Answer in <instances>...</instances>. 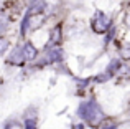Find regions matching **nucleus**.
<instances>
[{"mask_svg":"<svg viewBox=\"0 0 130 129\" xmlns=\"http://www.w3.org/2000/svg\"><path fill=\"white\" fill-rule=\"evenodd\" d=\"M22 50H23V56H25V60H35L36 58V48L31 45L30 42H26L25 45L22 46Z\"/></svg>","mask_w":130,"mask_h":129,"instance_id":"20e7f679","label":"nucleus"},{"mask_svg":"<svg viewBox=\"0 0 130 129\" xmlns=\"http://www.w3.org/2000/svg\"><path fill=\"white\" fill-rule=\"evenodd\" d=\"M46 7L44 0H30V7H28V13H41Z\"/></svg>","mask_w":130,"mask_h":129,"instance_id":"7ed1b4c3","label":"nucleus"},{"mask_svg":"<svg viewBox=\"0 0 130 129\" xmlns=\"http://www.w3.org/2000/svg\"><path fill=\"white\" fill-rule=\"evenodd\" d=\"M120 56H122L124 60H130V43H128V45H125V46H122Z\"/></svg>","mask_w":130,"mask_h":129,"instance_id":"0eeeda50","label":"nucleus"},{"mask_svg":"<svg viewBox=\"0 0 130 129\" xmlns=\"http://www.w3.org/2000/svg\"><path fill=\"white\" fill-rule=\"evenodd\" d=\"M115 127H117L115 124H110V126H109V127H105V129H115Z\"/></svg>","mask_w":130,"mask_h":129,"instance_id":"ddd939ff","label":"nucleus"},{"mask_svg":"<svg viewBox=\"0 0 130 129\" xmlns=\"http://www.w3.org/2000/svg\"><path fill=\"white\" fill-rule=\"evenodd\" d=\"M8 46H10L8 40H7V38H0V56H2L3 53L8 50Z\"/></svg>","mask_w":130,"mask_h":129,"instance_id":"423d86ee","label":"nucleus"},{"mask_svg":"<svg viewBox=\"0 0 130 129\" xmlns=\"http://www.w3.org/2000/svg\"><path fill=\"white\" fill-rule=\"evenodd\" d=\"M125 25L130 28V7H128V10H127V15H125Z\"/></svg>","mask_w":130,"mask_h":129,"instance_id":"f8f14e48","label":"nucleus"},{"mask_svg":"<svg viewBox=\"0 0 130 129\" xmlns=\"http://www.w3.org/2000/svg\"><path fill=\"white\" fill-rule=\"evenodd\" d=\"M50 58H51V61H59L61 60V53L58 51V50H53V51L50 53Z\"/></svg>","mask_w":130,"mask_h":129,"instance_id":"1a4fd4ad","label":"nucleus"},{"mask_svg":"<svg viewBox=\"0 0 130 129\" xmlns=\"http://www.w3.org/2000/svg\"><path fill=\"white\" fill-rule=\"evenodd\" d=\"M8 61H10V63H13V64H22L23 61H25V56H23V50H22V48H15V50L12 51V55H10Z\"/></svg>","mask_w":130,"mask_h":129,"instance_id":"39448f33","label":"nucleus"},{"mask_svg":"<svg viewBox=\"0 0 130 129\" xmlns=\"http://www.w3.org/2000/svg\"><path fill=\"white\" fill-rule=\"evenodd\" d=\"M77 114H79L81 118H84L92 127H97L99 124H101V121L104 119V113H102V109L99 108L97 103H94V101L83 103L79 106V113H77Z\"/></svg>","mask_w":130,"mask_h":129,"instance_id":"f257e3e1","label":"nucleus"},{"mask_svg":"<svg viewBox=\"0 0 130 129\" xmlns=\"http://www.w3.org/2000/svg\"><path fill=\"white\" fill-rule=\"evenodd\" d=\"M109 27H110V20H109L104 13L97 12V15L92 20V28H94V32L95 33H104Z\"/></svg>","mask_w":130,"mask_h":129,"instance_id":"f03ea898","label":"nucleus"},{"mask_svg":"<svg viewBox=\"0 0 130 129\" xmlns=\"http://www.w3.org/2000/svg\"><path fill=\"white\" fill-rule=\"evenodd\" d=\"M58 33H59V27H56V28L53 30V42H56V40L59 38V35H58Z\"/></svg>","mask_w":130,"mask_h":129,"instance_id":"9b49d317","label":"nucleus"},{"mask_svg":"<svg viewBox=\"0 0 130 129\" xmlns=\"http://www.w3.org/2000/svg\"><path fill=\"white\" fill-rule=\"evenodd\" d=\"M25 129H36V119H33V118L30 119L28 118V119L25 121Z\"/></svg>","mask_w":130,"mask_h":129,"instance_id":"6e6552de","label":"nucleus"},{"mask_svg":"<svg viewBox=\"0 0 130 129\" xmlns=\"http://www.w3.org/2000/svg\"><path fill=\"white\" fill-rule=\"evenodd\" d=\"M7 27H8V20H7L5 17H0V33H2L3 30H7Z\"/></svg>","mask_w":130,"mask_h":129,"instance_id":"9d476101","label":"nucleus"}]
</instances>
